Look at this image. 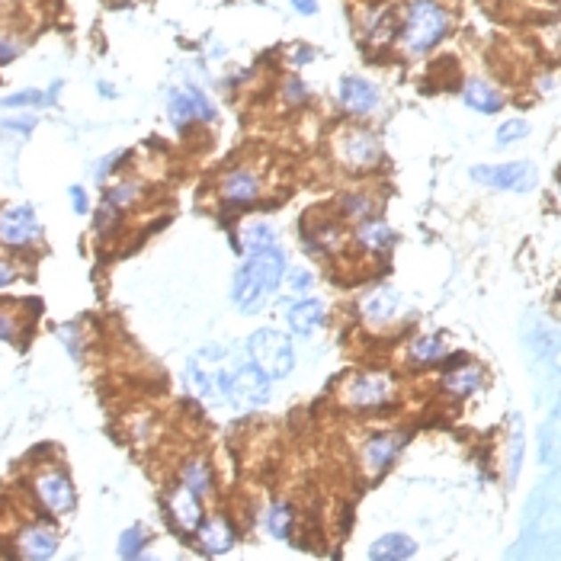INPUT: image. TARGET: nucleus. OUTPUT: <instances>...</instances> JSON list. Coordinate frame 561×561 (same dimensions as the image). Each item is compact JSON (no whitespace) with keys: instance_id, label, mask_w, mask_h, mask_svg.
I'll return each instance as SVG.
<instances>
[{"instance_id":"0eeeda50","label":"nucleus","mask_w":561,"mask_h":561,"mask_svg":"<svg viewBox=\"0 0 561 561\" xmlns=\"http://www.w3.org/2000/svg\"><path fill=\"white\" fill-rule=\"evenodd\" d=\"M215 190L218 206L224 212H248L264 199V176L248 164H238V167H228L224 174H218Z\"/></svg>"},{"instance_id":"ea45409f","label":"nucleus","mask_w":561,"mask_h":561,"mask_svg":"<svg viewBox=\"0 0 561 561\" xmlns=\"http://www.w3.org/2000/svg\"><path fill=\"white\" fill-rule=\"evenodd\" d=\"M20 282V266L13 264V260H4L0 256V289H10Z\"/></svg>"},{"instance_id":"c9c22d12","label":"nucleus","mask_w":561,"mask_h":561,"mask_svg":"<svg viewBox=\"0 0 561 561\" xmlns=\"http://www.w3.org/2000/svg\"><path fill=\"white\" fill-rule=\"evenodd\" d=\"M128 151H112L106 154L103 160H96V167H94V176H96V183H106V176L112 174V170H119L122 164H126Z\"/></svg>"},{"instance_id":"412c9836","label":"nucleus","mask_w":561,"mask_h":561,"mask_svg":"<svg viewBox=\"0 0 561 561\" xmlns=\"http://www.w3.org/2000/svg\"><path fill=\"white\" fill-rule=\"evenodd\" d=\"M334 212L346 228H353V224L369 222V218L378 215V196L372 190H346L337 196Z\"/></svg>"},{"instance_id":"f8f14e48","label":"nucleus","mask_w":561,"mask_h":561,"mask_svg":"<svg viewBox=\"0 0 561 561\" xmlns=\"http://www.w3.org/2000/svg\"><path fill=\"white\" fill-rule=\"evenodd\" d=\"M282 321H286V330L292 334V340H314L321 330L328 328L330 308L321 296H305L296 298V302H286Z\"/></svg>"},{"instance_id":"5701e85b","label":"nucleus","mask_w":561,"mask_h":561,"mask_svg":"<svg viewBox=\"0 0 561 561\" xmlns=\"http://www.w3.org/2000/svg\"><path fill=\"white\" fill-rule=\"evenodd\" d=\"M446 337L436 334V330H430V334H414L411 337L408 350H404V356H408L411 366H436V362L446 360Z\"/></svg>"},{"instance_id":"aec40b11","label":"nucleus","mask_w":561,"mask_h":561,"mask_svg":"<svg viewBox=\"0 0 561 561\" xmlns=\"http://www.w3.org/2000/svg\"><path fill=\"white\" fill-rule=\"evenodd\" d=\"M232 240L234 248H238V254L248 256L264 248H272V244H282V234L270 218H244L232 232Z\"/></svg>"},{"instance_id":"e433bc0d","label":"nucleus","mask_w":561,"mask_h":561,"mask_svg":"<svg viewBox=\"0 0 561 561\" xmlns=\"http://www.w3.org/2000/svg\"><path fill=\"white\" fill-rule=\"evenodd\" d=\"M282 100L289 106H302L308 100V84L302 77H286V90H282Z\"/></svg>"},{"instance_id":"cd10ccee","label":"nucleus","mask_w":561,"mask_h":561,"mask_svg":"<svg viewBox=\"0 0 561 561\" xmlns=\"http://www.w3.org/2000/svg\"><path fill=\"white\" fill-rule=\"evenodd\" d=\"M481 382H484V372H481V366H475V362H459L456 369H449L446 376H443V388H446L452 398H468V394L478 392Z\"/></svg>"},{"instance_id":"b1692460","label":"nucleus","mask_w":561,"mask_h":561,"mask_svg":"<svg viewBox=\"0 0 561 561\" xmlns=\"http://www.w3.org/2000/svg\"><path fill=\"white\" fill-rule=\"evenodd\" d=\"M369 561H408L417 555V542L408 533H385L366 549Z\"/></svg>"},{"instance_id":"09e8293b","label":"nucleus","mask_w":561,"mask_h":561,"mask_svg":"<svg viewBox=\"0 0 561 561\" xmlns=\"http://www.w3.org/2000/svg\"><path fill=\"white\" fill-rule=\"evenodd\" d=\"M558 190H561V183H558Z\"/></svg>"},{"instance_id":"393cba45","label":"nucleus","mask_w":561,"mask_h":561,"mask_svg":"<svg viewBox=\"0 0 561 561\" xmlns=\"http://www.w3.org/2000/svg\"><path fill=\"white\" fill-rule=\"evenodd\" d=\"M462 100H465V106H468V110L484 112V116L504 110V96H500V90L491 87L488 80H481V77H468V80H465Z\"/></svg>"},{"instance_id":"9d476101","label":"nucleus","mask_w":561,"mask_h":561,"mask_svg":"<svg viewBox=\"0 0 561 561\" xmlns=\"http://www.w3.org/2000/svg\"><path fill=\"white\" fill-rule=\"evenodd\" d=\"M468 176H472L475 183L491 186V190L529 192L536 186L539 170L529 160H510V164H478V167L468 170Z\"/></svg>"},{"instance_id":"c85d7f7f","label":"nucleus","mask_w":561,"mask_h":561,"mask_svg":"<svg viewBox=\"0 0 561 561\" xmlns=\"http://www.w3.org/2000/svg\"><path fill=\"white\" fill-rule=\"evenodd\" d=\"M142 196H144V186L138 183V180H116L112 186H106L103 202L110 208H116V212H122V215H126L128 208L135 206Z\"/></svg>"},{"instance_id":"c756f323","label":"nucleus","mask_w":561,"mask_h":561,"mask_svg":"<svg viewBox=\"0 0 561 561\" xmlns=\"http://www.w3.org/2000/svg\"><path fill=\"white\" fill-rule=\"evenodd\" d=\"M61 90V80H58L52 90H20V94H10L0 100L4 110H26V106H52V100L58 96Z\"/></svg>"},{"instance_id":"39448f33","label":"nucleus","mask_w":561,"mask_h":561,"mask_svg":"<svg viewBox=\"0 0 561 561\" xmlns=\"http://www.w3.org/2000/svg\"><path fill=\"white\" fill-rule=\"evenodd\" d=\"M298 240L305 254L318 260H334L350 248V228L337 218L334 208H308L298 222Z\"/></svg>"},{"instance_id":"a19ab883","label":"nucleus","mask_w":561,"mask_h":561,"mask_svg":"<svg viewBox=\"0 0 561 561\" xmlns=\"http://www.w3.org/2000/svg\"><path fill=\"white\" fill-rule=\"evenodd\" d=\"M20 52H23L20 42L10 39V36H0V64H10L13 58H20Z\"/></svg>"},{"instance_id":"20e7f679","label":"nucleus","mask_w":561,"mask_h":561,"mask_svg":"<svg viewBox=\"0 0 561 561\" xmlns=\"http://www.w3.org/2000/svg\"><path fill=\"white\" fill-rule=\"evenodd\" d=\"M449 32V13L436 0H414L404 23L398 26V42L408 55H427Z\"/></svg>"},{"instance_id":"58836bf2","label":"nucleus","mask_w":561,"mask_h":561,"mask_svg":"<svg viewBox=\"0 0 561 561\" xmlns=\"http://www.w3.org/2000/svg\"><path fill=\"white\" fill-rule=\"evenodd\" d=\"M68 196H71V208H74V215H87L90 212V196L84 186H71L68 190Z\"/></svg>"},{"instance_id":"79ce46f5","label":"nucleus","mask_w":561,"mask_h":561,"mask_svg":"<svg viewBox=\"0 0 561 561\" xmlns=\"http://www.w3.org/2000/svg\"><path fill=\"white\" fill-rule=\"evenodd\" d=\"M4 128H7V132H16V135H26V132L36 128V119H32V116H23V119H7L4 122Z\"/></svg>"},{"instance_id":"bb28decb","label":"nucleus","mask_w":561,"mask_h":561,"mask_svg":"<svg viewBox=\"0 0 561 561\" xmlns=\"http://www.w3.org/2000/svg\"><path fill=\"white\" fill-rule=\"evenodd\" d=\"M292 529H296V507L289 500H272L264 510V533L276 542H289Z\"/></svg>"},{"instance_id":"7ed1b4c3","label":"nucleus","mask_w":561,"mask_h":561,"mask_svg":"<svg viewBox=\"0 0 561 561\" xmlns=\"http://www.w3.org/2000/svg\"><path fill=\"white\" fill-rule=\"evenodd\" d=\"M244 356L254 362L260 372H264L270 382H282L296 372V362H298V350H296V340L292 334L276 324H264V328H256L254 334H248V340L240 344Z\"/></svg>"},{"instance_id":"a211bd4d","label":"nucleus","mask_w":561,"mask_h":561,"mask_svg":"<svg viewBox=\"0 0 561 561\" xmlns=\"http://www.w3.org/2000/svg\"><path fill=\"white\" fill-rule=\"evenodd\" d=\"M394 240H398V234H394V228L385 218H369V222H360L350 228V248L356 250V254L362 256H385L388 250L394 248Z\"/></svg>"},{"instance_id":"49530a36","label":"nucleus","mask_w":561,"mask_h":561,"mask_svg":"<svg viewBox=\"0 0 561 561\" xmlns=\"http://www.w3.org/2000/svg\"><path fill=\"white\" fill-rule=\"evenodd\" d=\"M100 94H103V96H112V94H116V90H112L110 84H100Z\"/></svg>"},{"instance_id":"473e14b6","label":"nucleus","mask_w":561,"mask_h":561,"mask_svg":"<svg viewBox=\"0 0 561 561\" xmlns=\"http://www.w3.org/2000/svg\"><path fill=\"white\" fill-rule=\"evenodd\" d=\"M122 224V212H116V208H110L106 202H100L94 212V232L100 234V238H110V234L119 232Z\"/></svg>"},{"instance_id":"1a4fd4ad","label":"nucleus","mask_w":561,"mask_h":561,"mask_svg":"<svg viewBox=\"0 0 561 561\" xmlns=\"http://www.w3.org/2000/svg\"><path fill=\"white\" fill-rule=\"evenodd\" d=\"M167 119L174 128L183 132L186 126H199V122L218 119V106L212 103V96L196 84H183L167 94Z\"/></svg>"},{"instance_id":"f257e3e1","label":"nucleus","mask_w":561,"mask_h":561,"mask_svg":"<svg viewBox=\"0 0 561 561\" xmlns=\"http://www.w3.org/2000/svg\"><path fill=\"white\" fill-rule=\"evenodd\" d=\"M289 264L292 260H289L286 244H272V248L240 256L232 272V286H228V298L238 308V314H244V318L264 314L266 305L280 296Z\"/></svg>"},{"instance_id":"4468645a","label":"nucleus","mask_w":561,"mask_h":561,"mask_svg":"<svg viewBox=\"0 0 561 561\" xmlns=\"http://www.w3.org/2000/svg\"><path fill=\"white\" fill-rule=\"evenodd\" d=\"M32 491H36V500L45 507L52 516H68L77 507V491H74L71 478L61 472V468H42L36 478H32Z\"/></svg>"},{"instance_id":"a18cd8bd","label":"nucleus","mask_w":561,"mask_h":561,"mask_svg":"<svg viewBox=\"0 0 561 561\" xmlns=\"http://www.w3.org/2000/svg\"><path fill=\"white\" fill-rule=\"evenodd\" d=\"M128 561H164V558H158V555H151V552H138L135 558H128Z\"/></svg>"},{"instance_id":"4be33fe9","label":"nucleus","mask_w":561,"mask_h":561,"mask_svg":"<svg viewBox=\"0 0 561 561\" xmlns=\"http://www.w3.org/2000/svg\"><path fill=\"white\" fill-rule=\"evenodd\" d=\"M176 481L190 488L196 497H212L215 494V472H212V465H208L206 456H190L183 465H180V472H176Z\"/></svg>"},{"instance_id":"2f4dec72","label":"nucleus","mask_w":561,"mask_h":561,"mask_svg":"<svg viewBox=\"0 0 561 561\" xmlns=\"http://www.w3.org/2000/svg\"><path fill=\"white\" fill-rule=\"evenodd\" d=\"M20 334H26V324L20 318V312H16L13 305H0V340L4 344H16Z\"/></svg>"},{"instance_id":"6e6552de","label":"nucleus","mask_w":561,"mask_h":561,"mask_svg":"<svg viewBox=\"0 0 561 561\" xmlns=\"http://www.w3.org/2000/svg\"><path fill=\"white\" fill-rule=\"evenodd\" d=\"M353 312H356V321L362 328L376 334V330H388L404 314V298L392 286H372L356 298Z\"/></svg>"},{"instance_id":"423d86ee","label":"nucleus","mask_w":561,"mask_h":561,"mask_svg":"<svg viewBox=\"0 0 561 561\" xmlns=\"http://www.w3.org/2000/svg\"><path fill=\"white\" fill-rule=\"evenodd\" d=\"M330 158L350 174H369L382 164L385 151L376 132H369L362 126H344L337 128L330 138Z\"/></svg>"},{"instance_id":"c03bdc74","label":"nucleus","mask_w":561,"mask_h":561,"mask_svg":"<svg viewBox=\"0 0 561 561\" xmlns=\"http://www.w3.org/2000/svg\"><path fill=\"white\" fill-rule=\"evenodd\" d=\"M312 58H314V52L308 45H296V48H292V61H296V64L312 61Z\"/></svg>"},{"instance_id":"f3484780","label":"nucleus","mask_w":561,"mask_h":561,"mask_svg":"<svg viewBox=\"0 0 561 561\" xmlns=\"http://www.w3.org/2000/svg\"><path fill=\"white\" fill-rule=\"evenodd\" d=\"M192 542L199 545V552L208 558H222L238 545V529H234L228 513H208L199 523V529L192 533Z\"/></svg>"},{"instance_id":"72a5a7b5","label":"nucleus","mask_w":561,"mask_h":561,"mask_svg":"<svg viewBox=\"0 0 561 561\" xmlns=\"http://www.w3.org/2000/svg\"><path fill=\"white\" fill-rule=\"evenodd\" d=\"M58 340L64 344V350L71 353L74 360H84V330H80V324H61L58 328Z\"/></svg>"},{"instance_id":"7c9ffc66","label":"nucleus","mask_w":561,"mask_h":561,"mask_svg":"<svg viewBox=\"0 0 561 561\" xmlns=\"http://www.w3.org/2000/svg\"><path fill=\"white\" fill-rule=\"evenodd\" d=\"M148 539H151V533H148V526H142V523H135V526L122 529L119 542H116V552H119L122 561L135 558L138 552H144L148 549Z\"/></svg>"},{"instance_id":"37998d69","label":"nucleus","mask_w":561,"mask_h":561,"mask_svg":"<svg viewBox=\"0 0 561 561\" xmlns=\"http://www.w3.org/2000/svg\"><path fill=\"white\" fill-rule=\"evenodd\" d=\"M292 10L302 16H314L318 13V0H292Z\"/></svg>"},{"instance_id":"dca6fc26","label":"nucleus","mask_w":561,"mask_h":561,"mask_svg":"<svg viewBox=\"0 0 561 561\" xmlns=\"http://www.w3.org/2000/svg\"><path fill=\"white\" fill-rule=\"evenodd\" d=\"M337 103L346 116H356V119H366L372 112H378L382 106V90L366 77H356V74H346L337 84Z\"/></svg>"},{"instance_id":"9b49d317","label":"nucleus","mask_w":561,"mask_h":561,"mask_svg":"<svg viewBox=\"0 0 561 561\" xmlns=\"http://www.w3.org/2000/svg\"><path fill=\"white\" fill-rule=\"evenodd\" d=\"M408 446V436L394 430H382V433H369L360 446V456H356V465L362 468L366 478H382L394 462H398L401 449Z\"/></svg>"},{"instance_id":"6ab92c4d","label":"nucleus","mask_w":561,"mask_h":561,"mask_svg":"<svg viewBox=\"0 0 561 561\" xmlns=\"http://www.w3.org/2000/svg\"><path fill=\"white\" fill-rule=\"evenodd\" d=\"M58 529L52 523H29V526L16 536V552L23 561H48L58 552Z\"/></svg>"},{"instance_id":"a878e982","label":"nucleus","mask_w":561,"mask_h":561,"mask_svg":"<svg viewBox=\"0 0 561 561\" xmlns=\"http://www.w3.org/2000/svg\"><path fill=\"white\" fill-rule=\"evenodd\" d=\"M314 289H318V272H314L312 266L289 264L286 276H282V286H280L282 302H296V298L314 296Z\"/></svg>"},{"instance_id":"f704fd0d","label":"nucleus","mask_w":561,"mask_h":561,"mask_svg":"<svg viewBox=\"0 0 561 561\" xmlns=\"http://www.w3.org/2000/svg\"><path fill=\"white\" fill-rule=\"evenodd\" d=\"M526 135H529V122H526V119H507L504 126L497 128V144L523 142Z\"/></svg>"},{"instance_id":"de8ad7c7","label":"nucleus","mask_w":561,"mask_h":561,"mask_svg":"<svg viewBox=\"0 0 561 561\" xmlns=\"http://www.w3.org/2000/svg\"><path fill=\"white\" fill-rule=\"evenodd\" d=\"M68 561H77V558H68Z\"/></svg>"},{"instance_id":"4c0bfd02","label":"nucleus","mask_w":561,"mask_h":561,"mask_svg":"<svg viewBox=\"0 0 561 561\" xmlns=\"http://www.w3.org/2000/svg\"><path fill=\"white\" fill-rule=\"evenodd\" d=\"M520 462H523V430H520V420L513 427V440H510V481L520 475Z\"/></svg>"},{"instance_id":"2eb2a0df","label":"nucleus","mask_w":561,"mask_h":561,"mask_svg":"<svg viewBox=\"0 0 561 561\" xmlns=\"http://www.w3.org/2000/svg\"><path fill=\"white\" fill-rule=\"evenodd\" d=\"M164 513H167V520L174 523L180 536H192L199 529V523L206 520V500L176 481L174 488H167V494H164Z\"/></svg>"},{"instance_id":"f03ea898","label":"nucleus","mask_w":561,"mask_h":561,"mask_svg":"<svg viewBox=\"0 0 561 561\" xmlns=\"http://www.w3.org/2000/svg\"><path fill=\"white\" fill-rule=\"evenodd\" d=\"M394 398H398V378L385 369H353L334 385L337 408L350 414H376V411L392 408Z\"/></svg>"},{"instance_id":"ddd939ff","label":"nucleus","mask_w":561,"mask_h":561,"mask_svg":"<svg viewBox=\"0 0 561 561\" xmlns=\"http://www.w3.org/2000/svg\"><path fill=\"white\" fill-rule=\"evenodd\" d=\"M42 240V222L32 206L0 208V248L29 250Z\"/></svg>"}]
</instances>
